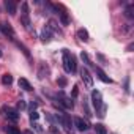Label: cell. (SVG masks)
Instances as JSON below:
<instances>
[{"instance_id":"obj_14","label":"cell","mask_w":134,"mask_h":134,"mask_svg":"<svg viewBox=\"0 0 134 134\" xmlns=\"http://www.w3.org/2000/svg\"><path fill=\"white\" fill-rule=\"evenodd\" d=\"M95 132L96 134H107V129H106V126L103 123H96L95 125Z\"/></svg>"},{"instance_id":"obj_13","label":"cell","mask_w":134,"mask_h":134,"mask_svg":"<svg viewBox=\"0 0 134 134\" xmlns=\"http://www.w3.org/2000/svg\"><path fill=\"white\" fill-rule=\"evenodd\" d=\"M18 84H19V87H21V88H24L25 92H30V90H32V85H30V82H29L27 79H24V77H21Z\"/></svg>"},{"instance_id":"obj_17","label":"cell","mask_w":134,"mask_h":134,"mask_svg":"<svg viewBox=\"0 0 134 134\" xmlns=\"http://www.w3.org/2000/svg\"><path fill=\"white\" fill-rule=\"evenodd\" d=\"M2 84L3 85H11L13 84V76L11 74H3L2 76Z\"/></svg>"},{"instance_id":"obj_5","label":"cell","mask_w":134,"mask_h":134,"mask_svg":"<svg viewBox=\"0 0 134 134\" xmlns=\"http://www.w3.org/2000/svg\"><path fill=\"white\" fill-rule=\"evenodd\" d=\"M3 112H5V115H7L10 120H13V121H18V120H19V112H18L16 109H11V107H3Z\"/></svg>"},{"instance_id":"obj_28","label":"cell","mask_w":134,"mask_h":134,"mask_svg":"<svg viewBox=\"0 0 134 134\" xmlns=\"http://www.w3.org/2000/svg\"><path fill=\"white\" fill-rule=\"evenodd\" d=\"M0 57H2V51H0Z\"/></svg>"},{"instance_id":"obj_12","label":"cell","mask_w":134,"mask_h":134,"mask_svg":"<svg viewBox=\"0 0 134 134\" xmlns=\"http://www.w3.org/2000/svg\"><path fill=\"white\" fill-rule=\"evenodd\" d=\"M96 74H98V77H99L103 82H106V84H110V82H112V79H110V77H107V74H106L101 68H96Z\"/></svg>"},{"instance_id":"obj_19","label":"cell","mask_w":134,"mask_h":134,"mask_svg":"<svg viewBox=\"0 0 134 134\" xmlns=\"http://www.w3.org/2000/svg\"><path fill=\"white\" fill-rule=\"evenodd\" d=\"M3 131H5L7 134H21V131H19L18 128H14V126H5Z\"/></svg>"},{"instance_id":"obj_1","label":"cell","mask_w":134,"mask_h":134,"mask_svg":"<svg viewBox=\"0 0 134 134\" xmlns=\"http://www.w3.org/2000/svg\"><path fill=\"white\" fill-rule=\"evenodd\" d=\"M63 68L66 73H74L77 70V62L76 57L68 51V49H63Z\"/></svg>"},{"instance_id":"obj_10","label":"cell","mask_w":134,"mask_h":134,"mask_svg":"<svg viewBox=\"0 0 134 134\" xmlns=\"http://www.w3.org/2000/svg\"><path fill=\"white\" fill-rule=\"evenodd\" d=\"M5 8H7V11H8L11 16L16 14V3L13 2V0H7V2H5Z\"/></svg>"},{"instance_id":"obj_11","label":"cell","mask_w":134,"mask_h":134,"mask_svg":"<svg viewBox=\"0 0 134 134\" xmlns=\"http://www.w3.org/2000/svg\"><path fill=\"white\" fill-rule=\"evenodd\" d=\"M76 35H77V38H79L81 41H84V43H87V41L90 40V36H88V32H87L85 29H79Z\"/></svg>"},{"instance_id":"obj_15","label":"cell","mask_w":134,"mask_h":134,"mask_svg":"<svg viewBox=\"0 0 134 134\" xmlns=\"http://www.w3.org/2000/svg\"><path fill=\"white\" fill-rule=\"evenodd\" d=\"M58 14H60V19H62L63 25H68V24H70V18H68V13H66L63 8H62V13H58Z\"/></svg>"},{"instance_id":"obj_20","label":"cell","mask_w":134,"mask_h":134,"mask_svg":"<svg viewBox=\"0 0 134 134\" xmlns=\"http://www.w3.org/2000/svg\"><path fill=\"white\" fill-rule=\"evenodd\" d=\"M132 11H134V5H129V7L125 10V16L129 18V19H132V18H134V13H132Z\"/></svg>"},{"instance_id":"obj_21","label":"cell","mask_w":134,"mask_h":134,"mask_svg":"<svg viewBox=\"0 0 134 134\" xmlns=\"http://www.w3.org/2000/svg\"><path fill=\"white\" fill-rule=\"evenodd\" d=\"M16 44H18V47H19V49H21V51L24 52V55H25L27 58H30V52H29V49H27V47H25L24 44H21V43H16Z\"/></svg>"},{"instance_id":"obj_3","label":"cell","mask_w":134,"mask_h":134,"mask_svg":"<svg viewBox=\"0 0 134 134\" xmlns=\"http://www.w3.org/2000/svg\"><path fill=\"white\" fill-rule=\"evenodd\" d=\"M81 77H82V81L85 82L87 87H93V77H92V74H90V71H88L87 68H82V71H81Z\"/></svg>"},{"instance_id":"obj_23","label":"cell","mask_w":134,"mask_h":134,"mask_svg":"<svg viewBox=\"0 0 134 134\" xmlns=\"http://www.w3.org/2000/svg\"><path fill=\"white\" fill-rule=\"evenodd\" d=\"M38 118H40V114L35 112V110H32V114H30V120L33 121V120H38Z\"/></svg>"},{"instance_id":"obj_18","label":"cell","mask_w":134,"mask_h":134,"mask_svg":"<svg viewBox=\"0 0 134 134\" xmlns=\"http://www.w3.org/2000/svg\"><path fill=\"white\" fill-rule=\"evenodd\" d=\"M21 22H22V25L25 29H30V18H29V14H22L21 16Z\"/></svg>"},{"instance_id":"obj_2","label":"cell","mask_w":134,"mask_h":134,"mask_svg":"<svg viewBox=\"0 0 134 134\" xmlns=\"http://www.w3.org/2000/svg\"><path fill=\"white\" fill-rule=\"evenodd\" d=\"M92 103L98 112L99 117H104V112H106V106H103V98H101V93L98 90H93L92 92Z\"/></svg>"},{"instance_id":"obj_22","label":"cell","mask_w":134,"mask_h":134,"mask_svg":"<svg viewBox=\"0 0 134 134\" xmlns=\"http://www.w3.org/2000/svg\"><path fill=\"white\" fill-rule=\"evenodd\" d=\"M81 58H82L87 65H92V62H90V58H88V55H87L85 52H82V54H81Z\"/></svg>"},{"instance_id":"obj_9","label":"cell","mask_w":134,"mask_h":134,"mask_svg":"<svg viewBox=\"0 0 134 134\" xmlns=\"http://www.w3.org/2000/svg\"><path fill=\"white\" fill-rule=\"evenodd\" d=\"M47 74H49L47 65L41 63V65H40V71H38V79H44V77H47Z\"/></svg>"},{"instance_id":"obj_26","label":"cell","mask_w":134,"mask_h":134,"mask_svg":"<svg viewBox=\"0 0 134 134\" xmlns=\"http://www.w3.org/2000/svg\"><path fill=\"white\" fill-rule=\"evenodd\" d=\"M73 96H77V87H74V90H73Z\"/></svg>"},{"instance_id":"obj_4","label":"cell","mask_w":134,"mask_h":134,"mask_svg":"<svg viewBox=\"0 0 134 134\" xmlns=\"http://www.w3.org/2000/svg\"><path fill=\"white\" fill-rule=\"evenodd\" d=\"M74 126H76L79 131H87V129L90 128L88 121L84 120V118H81V117H76V118H74Z\"/></svg>"},{"instance_id":"obj_25","label":"cell","mask_w":134,"mask_h":134,"mask_svg":"<svg viewBox=\"0 0 134 134\" xmlns=\"http://www.w3.org/2000/svg\"><path fill=\"white\" fill-rule=\"evenodd\" d=\"M18 107H19V109H25V103H24V101L21 99V101L18 103Z\"/></svg>"},{"instance_id":"obj_16","label":"cell","mask_w":134,"mask_h":134,"mask_svg":"<svg viewBox=\"0 0 134 134\" xmlns=\"http://www.w3.org/2000/svg\"><path fill=\"white\" fill-rule=\"evenodd\" d=\"M41 41H43V43H49V41H51V32H49L47 29H44V30L41 32Z\"/></svg>"},{"instance_id":"obj_7","label":"cell","mask_w":134,"mask_h":134,"mask_svg":"<svg viewBox=\"0 0 134 134\" xmlns=\"http://www.w3.org/2000/svg\"><path fill=\"white\" fill-rule=\"evenodd\" d=\"M60 121H62V125L65 126V129H66V131H70V132H71V128H73V125H71V117H70V115L62 114V117H60Z\"/></svg>"},{"instance_id":"obj_27","label":"cell","mask_w":134,"mask_h":134,"mask_svg":"<svg viewBox=\"0 0 134 134\" xmlns=\"http://www.w3.org/2000/svg\"><path fill=\"white\" fill-rule=\"evenodd\" d=\"M22 134H33V132H32V131H24Z\"/></svg>"},{"instance_id":"obj_8","label":"cell","mask_w":134,"mask_h":134,"mask_svg":"<svg viewBox=\"0 0 134 134\" xmlns=\"http://www.w3.org/2000/svg\"><path fill=\"white\" fill-rule=\"evenodd\" d=\"M58 96H60V99H58V101H60V103H62L65 107H68V109H73V106H74V104H73V99H71V98H66L63 93H60Z\"/></svg>"},{"instance_id":"obj_6","label":"cell","mask_w":134,"mask_h":134,"mask_svg":"<svg viewBox=\"0 0 134 134\" xmlns=\"http://www.w3.org/2000/svg\"><path fill=\"white\" fill-rule=\"evenodd\" d=\"M0 30L3 32V35H7V36H10L11 40H14L16 33H14V30H13V27H11L10 24H0Z\"/></svg>"},{"instance_id":"obj_24","label":"cell","mask_w":134,"mask_h":134,"mask_svg":"<svg viewBox=\"0 0 134 134\" xmlns=\"http://www.w3.org/2000/svg\"><path fill=\"white\" fill-rule=\"evenodd\" d=\"M57 82H58L62 87H65V85H66V79H65V77H58V81H57Z\"/></svg>"}]
</instances>
